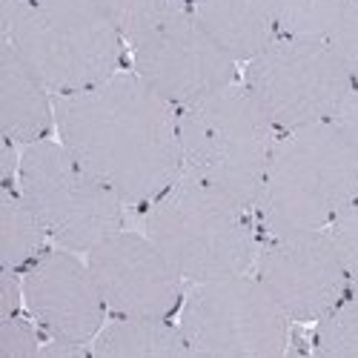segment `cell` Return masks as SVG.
Listing matches in <instances>:
<instances>
[{"instance_id": "23", "label": "cell", "mask_w": 358, "mask_h": 358, "mask_svg": "<svg viewBox=\"0 0 358 358\" xmlns=\"http://www.w3.org/2000/svg\"><path fill=\"white\" fill-rule=\"evenodd\" d=\"M20 304H23V273L3 264V270H0V318L20 313Z\"/></svg>"}, {"instance_id": "12", "label": "cell", "mask_w": 358, "mask_h": 358, "mask_svg": "<svg viewBox=\"0 0 358 358\" xmlns=\"http://www.w3.org/2000/svg\"><path fill=\"white\" fill-rule=\"evenodd\" d=\"M23 304L46 338L89 347L109 313L86 258L64 247H46L23 270Z\"/></svg>"}, {"instance_id": "1", "label": "cell", "mask_w": 358, "mask_h": 358, "mask_svg": "<svg viewBox=\"0 0 358 358\" xmlns=\"http://www.w3.org/2000/svg\"><path fill=\"white\" fill-rule=\"evenodd\" d=\"M55 129L127 206L152 203L184 172L178 109L135 69L55 95Z\"/></svg>"}, {"instance_id": "13", "label": "cell", "mask_w": 358, "mask_h": 358, "mask_svg": "<svg viewBox=\"0 0 358 358\" xmlns=\"http://www.w3.org/2000/svg\"><path fill=\"white\" fill-rule=\"evenodd\" d=\"M55 129V92L3 38L0 43V132L20 149Z\"/></svg>"}, {"instance_id": "2", "label": "cell", "mask_w": 358, "mask_h": 358, "mask_svg": "<svg viewBox=\"0 0 358 358\" xmlns=\"http://www.w3.org/2000/svg\"><path fill=\"white\" fill-rule=\"evenodd\" d=\"M358 195V146L321 121L281 132L255 203L264 235L327 229Z\"/></svg>"}, {"instance_id": "21", "label": "cell", "mask_w": 358, "mask_h": 358, "mask_svg": "<svg viewBox=\"0 0 358 358\" xmlns=\"http://www.w3.org/2000/svg\"><path fill=\"white\" fill-rule=\"evenodd\" d=\"M0 355H3V358L41 355L38 324L23 318L20 313L0 318Z\"/></svg>"}, {"instance_id": "17", "label": "cell", "mask_w": 358, "mask_h": 358, "mask_svg": "<svg viewBox=\"0 0 358 358\" xmlns=\"http://www.w3.org/2000/svg\"><path fill=\"white\" fill-rule=\"evenodd\" d=\"M344 0H275L278 32L298 38H327Z\"/></svg>"}, {"instance_id": "8", "label": "cell", "mask_w": 358, "mask_h": 358, "mask_svg": "<svg viewBox=\"0 0 358 358\" xmlns=\"http://www.w3.org/2000/svg\"><path fill=\"white\" fill-rule=\"evenodd\" d=\"M178 327L192 355H284L289 318L252 273L189 284Z\"/></svg>"}, {"instance_id": "7", "label": "cell", "mask_w": 358, "mask_h": 358, "mask_svg": "<svg viewBox=\"0 0 358 358\" xmlns=\"http://www.w3.org/2000/svg\"><path fill=\"white\" fill-rule=\"evenodd\" d=\"M350 66L327 38L275 35L244 64L241 83L278 132L333 121L352 83Z\"/></svg>"}, {"instance_id": "11", "label": "cell", "mask_w": 358, "mask_h": 358, "mask_svg": "<svg viewBox=\"0 0 358 358\" xmlns=\"http://www.w3.org/2000/svg\"><path fill=\"white\" fill-rule=\"evenodd\" d=\"M112 315L169 318L184 301V275L146 232L117 229L86 252Z\"/></svg>"}, {"instance_id": "14", "label": "cell", "mask_w": 358, "mask_h": 358, "mask_svg": "<svg viewBox=\"0 0 358 358\" xmlns=\"http://www.w3.org/2000/svg\"><path fill=\"white\" fill-rule=\"evenodd\" d=\"M187 3L238 64H247L278 35L275 0H187Z\"/></svg>"}, {"instance_id": "10", "label": "cell", "mask_w": 358, "mask_h": 358, "mask_svg": "<svg viewBox=\"0 0 358 358\" xmlns=\"http://www.w3.org/2000/svg\"><path fill=\"white\" fill-rule=\"evenodd\" d=\"M252 275L289 321H321L352 289L330 229L264 235Z\"/></svg>"}, {"instance_id": "22", "label": "cell", "mask_w": 358, "mask_h": 358, "mask_svg": "<svg viewBox=\"0 0 358 358\" xmlns=\"http://www.w3.org/2000/svg\"><path fill=\"white\" fill-rule=\"evenodd\" d=\"M327 41L341 55V61L350 66V72L358 75V0H344L341 3V12Z\"/></svg>"}, {"instance_id": "19", "label": "cell", "mask_w": 358, "mask_h": 358, "mask_svg": "<svg viewBox=\"0 0 358 358\" xmlns=\"http://www.w3.org/2000/svg\"><path fill=\"white\" fill-rule=\"evenodd\" d=\"M98 3L109 12V17L117 23V29H121L129 43L143 29L158 23L178 6H184L187 0H98Z\"/></svg>"}, {"instance_id": "9", "label": "cell", "mask_w": 358, "mask_h": 358, "mask_svg": "<svg viewBox=\"0 0 358 358\" xmlns=\"http://www.w3.org/2000/svg\"><path fill=\"white\" fill-rule=\"evenodd\" d=\"M127 49L132 55V69L175 109L238 80V61L195 17L189 3L143 29Z\"/></svg>"}, {"instance_id": "18", "label": "cell", "mask_w": 358, "mask_h": 358, "mask_svg": "<svg viewBox=\"0 0 358 358\" xmlns=\"http://www.w3.org/2000/svg\"><path fill=\"white\" fill-rule=\"evenodd\" d=\"M315 350L321 355H358V289H350L318 321Z\"/></svg>"}, {"instance_id": "4", "label": "cell", "mask_w": 358, "mask_h": 358, "mask_svg": "<svg viewBox=\"0 0 358 358\" xmlns=\"http://www.w3.org/2000/svg\"><path fill=\"white\" fill-rule=\"evenodd\" d=\"M278 135L241 80L178 109L184 172L221 189L252 215Z\"/></svg>"}, {"instance_id": "20", "label": "cell", "mask_w": 358, "mask_h": 358, "mask_svg": "<svg viewBox=\"0 0 358 358\" xmlns=\"http://www.w3.org/2000/svg\"><path fill=\"white\" fill-rule=\"evenodd\" d=\"M338 247L344 270L350 275V287L358 289V195L338 213V218L327 227Z\"/></svg>"}, {"instance_id": "24", "label": "cell", "mask_w": 358, "mask_h": 358, "mask_svg": "<svg viewBox=\"0 0 358 358\" xmlns=\"http://www.w3.org/2000/svg\"><path fill=\"white\" fill-rule=\"evenodd\" d=\"M333 124L358 146V75L352 78L344 101L338 103V109H336V115H333Z\"/></svg>"}, {"instance_id": "5", "label": "cell", "mask_w": 358, "mask_h": 358, "mask_svg": "<svg viewBox=\"0 0 358 358\" xmlns=\"http://www.w3.org/2000/svg\"><path fill=\"white\" fill-rule=\"evenodd\" d=\"M3 38L55 95L95 86L121 69L127 38L98 0H17Z\"/></svg>"}, {"instance_id": "16", "label": "cell", "mask_w": 358, "mask_h": 358, "mask_svg": "<svg viewBox=\"0 0 358 358\" xmlns=\"http://www.w3.org/2000/svg\"><path fill=\"white\" fill-rule=\"evenodd\" d=\"M46 241L49 235L35 210L26 203L20 189L6 184L0 192V261L23 273L46 250Z\"/></svg>"}, {"instance_id": "6", "label": "cell", "mask_w": 358, "mask_h": 358, "mask_svg": "<svg viewBox=\"0 0 358 358\" xmlns=\"http://www.w3.org/2000/svg\"><path fill=\"white\" fill-rule=\"evenodd\" d=\"M17 189L49 241L72 252L86 255L127 224V203L64 141L43 138L20 149Z\"/></svg>"}, {"instance_id": "15", "label": "cell", "mask_w": 358, "mask_h": 358, "mask_svg": "<svg viewBox=\"0 0 358 358\" xmlns=\"http://www.w3.org/2000/svg\"><path fill=\"white\" fill-rule=\"evenodd\" d=\"M95 355H192L181 327L169 318L115 315L92 341Z\"/></svg>"}, {"instance_id": "25", "label": "cell", "mask_w": 358, "mask_h": 358, "mask_svg": "<svg viewBox=\"0 0 358 358\" xmlns=\"http://www.w3.org/2000/svg\"><path fill=\"white\" fill-rule=\"evenodd\" d=\"M17 6V0H0V17H6L12 15V9Z\"/></svg>"}, {"instance_id": "3", "label": "cell", "mask_w": 358, "mask_h": 358, "mask_svg": "<svg viewBox=\"0 0 358 358\" xmlns=\"http://www.w3.org/2000/svg\"><path fill=\"white\" fill-rule=\"evenodd\" d=\"M255 215L221 189L181 172L143 213V232L187 284L252 273Z\"/></svg>"}]
</instances>
